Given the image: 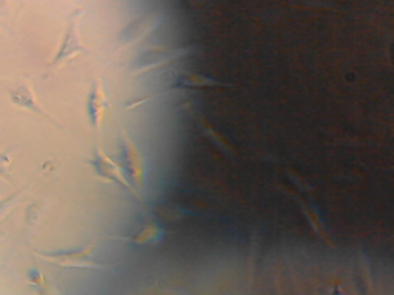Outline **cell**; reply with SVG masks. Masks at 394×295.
<instances>
[{
	"label": "cell",
	"instance_id": "2",
	"mask_svg": "<svg viewBox=\"0 0 394 295\" xmlns=\"http://www.w3.org/2000/svg\"><path fill=\"white\" fill-rule=\"evenodd\" d=\"M95 246L87 244L75 250L57 252H39V255L50 264L67 268V269H83V268H100L94 260Z\"/></svg>",
	"mask_w": 394,
	"mask_h": 295
},
{
	"label": "cell",
	"instance_id": "3",
	"mask_svg": "<svg viewBox=\"0 0 394 295\" xmlns=\"http://www.w3.org/2000/svg\"><path fill=\"white\" fill-rule=\"evenodd\" d=\"M121 168L133 189L141 188L144 180V162L140 150L125 133L121 137Z\"/></svg>",
	"mask_w": 394,
	"mask_h": 295
},
{
	"label": "cell",
	"instance_id": "9",
	"mask_svg": "<svg viewBox=\"0 0 394 295\" xmlns=\"http://www.w3.org/2000/svg\"><path fill=\"white\" fill-rule=\"evenodd\" d=\"M11 164H12V159L8 155V152H1L0 154V177L7 178L11 175Z\"/></svg>",
	"mask_w": 394,
	"mask_h": 295
},
{
	"label": "cell",
	"instance_id": "7",
	"mask_svg": "<svg viewBox=\"0 0 394 295\" xmlns=\"http://www.w3.org/2000/svg\"><path fill=\"white\" fill-rule=\"evenodd\" d=\"M28 283L37 295H54L53 285L39 268H33L28 272Z\"/></svg>",
	"mask_w": 394,
	"mask_h": 295
},
{
	"label": "cell",
	"instance_id": "8",
	"mask_svg": "<svg viewBox=\"0 0 394 295\" xmlns=\"http://www.w3.org/2000/svg\"><path fill=\"white\" fill-rule=\"evenodd\" d=\"M20 193H14L12 196H8L6 198L0 200V221L16 206Z\"/></svg>",
	"mask_w": 394,
	"mask_h": 295
},
{
	"label": "cell",
	"instance_id": "6",
	"mask_svg": "<svg viewBox=\"0 0 394 295\" xmlns=\"http://www.w3.org/2000/svg\"><path fill=\"white\" fill-rule=\"evenodd\" d=\"M10 97L11 103L17 108L30 110L32 113H36L39 116H44L49 118V115L44 110V108L40 105L37 96L33 88H30L27 84H17L14 88L10 89Z\"/></svg>",
	"mask_w": 394,
	"mask_h": 295
},
{
	"label": "cell",
	"instance_id": "4",
	"mask_svg": "<svg viewBox=\"0 0 394 295\" xmlns=\"http://www.w3.org/2000/svg\"><path fill=\"white\" fill-rule=\"evenodd\" d=\"M89 164L92 165V168L96 172V175L102 178V180L118 184L120 187H122L124 189H127L129 192H135L133 189L131 182L128 181V178L125 176L121 165L117 164L112 158H109L102 151V148H96L94 150Z\"/></svg>",
	"mask_w": 394,
	"mask_h": 295
},
{
	"label": "cell",
	"instance_id": "1",
	"mask_svg": "<svg viewBox=\"0 0 394 295\" xmlns=\"http://www.w3.org/2000/svg\"><path fill=\"white\" fill-rule=\"evenodd\" d=\"M83 51H86V46L83 44L82 36H80V14L75 12L69 20V24L66 27L62 41L59 44L58 50L53 60L50 62V67L53 69L59 67L61 64L72 60Z\"/></svg>",
	"mask_w": 394,
	"mask_h": 295
},
{
	"label": "cell",
	"instance_id": "5",
	"mask_svg": "<svg viewBox=\"0 0 394 295\" xmlns=\"http://www.w3.org/2000/svg\"><path fill=\"white\" fill-rule=\"evenodd\" d=\"M108 109L109 102L105 89L102 87V82L96 80L91 87L87 99V115L91 128L95 130L102 129Z\"/></svg>",
	"mask_w": 394,
	"mask_h": 295
}]
</instances>
